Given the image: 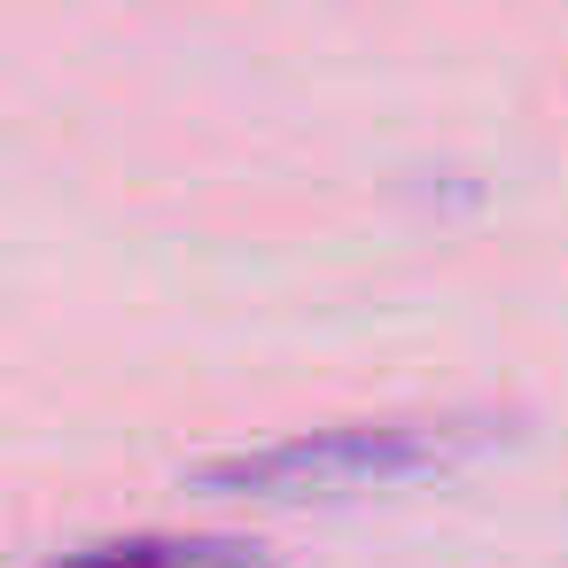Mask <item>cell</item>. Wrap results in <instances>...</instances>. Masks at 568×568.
Wrapping results in <instances>:
<instances>
[{
  "label": "cell",
  "mask_w": 568,
  "mask_h": 568,
  "mask_svg": "<svg viewBox=\"0 0 568 568\" xmlns=\"http://www.w3.org/2000/svg\"><path fill=\"white\" fill-rule=\"evenodd\" d=\"M40 568H273L265 545L250 537H172V529H133V537H87Z\"/></svg>",
  "instance_id": "7a4b0ae2"
},
{
  "label": "cell",
  "mask_w": 568,
  "mask_h": 568,
  "mask_svg": "<svg viewBox=\"0 0 568 568\" xmlns=\"http://www.w3.org/2000/svg\"><path fill=\"white\" fill-rule=\"evenodd\" d=\"M506 436L498 413H389V420H335L296 428L273 444H242L187 467V490L203 498H257V506H304V498H358L389 483L444 475Z\"/></svg>",
  "instance_id": "6da1fadb"
}]
</instances>
